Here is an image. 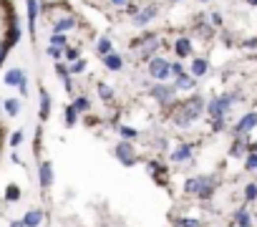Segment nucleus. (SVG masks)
Listing matches in <instances>:
<instances>
[{"instance_id": "dca6fc26", "label": "nucleus", "mask_w": 257, "mask_h": 227, "mask_svg": "<svg viewBox=\"0 0 257 227\" xmlns=\"http://www.w3.org/2000/svg\"><path fill=\"white\" fill-rule=\"evenodd\" d=\"M26 81V76H23V71H20V68H13V71H8V76H5V83L8 86H20V83H23Z\"/></svg>"}, {"instance_id": "6ab92c4d", "label": "nucleus", "mask_w": 257, "mask_h": 227, "mask_svg": "<svg viewBox=\"0 0 257 227\" xmlns=\"http://www.w3.org/2000/svg\"><path fill=\"white\" fill-rule=\"evenodd\" d=\"M48 114H51V96L43 91L40 94V119H48Z\"/></svg>"}, {"instance_id": "49530a36", "label": "nucleus", "mask_w": 257, "mask_h": 227, "mask_svg": "<svg viewBox=\"0 0 257 227\" xmlns=\"http://www.w3.org/2000/svg\"><path fill=\"white\" fill-rule=\"evenodd\" d=\"M247 3H250V5H257V0H247Z\"/></svg>"}, {"instance_id": "2f4dec72", "label": "nucleus", "mask_w": 257, "mask_h": 227, "mask_svg": "<svg viewBox=\"0 0 257 227\" xmlns=\"http://www.w3.org/2000/svg\"><path fill=\"white\" fill-rule=\"evenodd\" d=\"M245 199H250V202L257 199V185H247L245 187Z\"/></svg>"}, {"instance_id": "de8ad7c7", "label": "nucleus", "mask_w": 257, "mask_h": 227, "mask_svg": "<svg viewBox=\"0 0 257 227\" xmlns=\"http://www.w3.org/2000/svg\"><path fill=\"white\" fill-rule=\"evenodd\" d=\"M202 3H207V0H202Z\"/></svg>"}, {"instance_id": "aec40b11", "label": "nucleus", "mask_w": 257, "mask_h": 227, "mask_svg": "<svg viewBox=\"0 0 257 227\" xmlns=\"http://www.w3.org/2000/svg\"><path fill=\"white\" fill-rule=\"evenodd\" d=\"M207 111H209V119L225 116V111L220 109V99H212V101H209V106H207Z\"/></svg>"}, {"instance_id": "473e14b6", "label": "nucleus", "mask_w": 257, "mask_h": 227, "mask_svg": "<svg viewBox=\"0 0 257 227\" xmlns=\"http://www.w3.org/2000/svg\"><path fill=\"white\" fill-rule=\"evenodd\" d=\"M237 225H240V227H250V215H247L245 210L237 212Z\"/></svg>"}, {"instance_id": "c85d7f7f", "label": "nucleus", "mask_w": 257, "mask_h": 227, "mask_svg": "<svg viewBox=\"0 0 257 227\" xmlns=\"http://www.w3.org/2000/svg\"><path fill=\"white\" fill-rule=\"evenodd\" d=\"M247 151V144H245V139H237L232 144V156H240V154H245Z\"/></svg>"}, {"instance_id": "c756f323", "label": "nucleus", "mask_w": 257, "mask_h": 227, "mask_svg": "<svg viewBox=\"0 0 257 227\" xmlns=\"http://www.w3.org/2000/svg\"><path fill=\"white\" fill-rule=\"evenodd\" d=\"M76 119H78V111L73 109V104L66 109V126H73L76 124Z\"/></svg>"}, {"instance_id": "412c9836", "label": "nucleus", "mask_w": 257, "mask_h": 227, "mask_svg": "<svg viewBox=\"0 0 257 227\" xmlns=\"http://www.w3.org/2000/svg\"><path fill=\"white\" fill-rule=\"evenodd\" d=\"M96 88H98V96H101L103 101H114V88H111V86H106V83H98Z\"/></svg>"}, {"instance_id": "20e7f679", "label": "nucleus", "mask_w": 257, "mask_h": 227, "mask_svg": "<svg viewBox=\"0 0 257 227\" xmlns=\"http://www.w3.org/2000/svg\"><path fill=\"white\" fill-rule=\"evenodd\" d=\"M149 76L157 78V81H166L171 76V63L164 61V58H159V56L152 58V61H149Z\"/></svg>"}, {"instance_id": "393cba45", "label": "nucleus", "mask_w": 257, "mask_h": 227, "mask_svg": "<svg viewBox=\"0 0 257 227\" xmlns=\"http://www.w3.org/2000/svg\"><path fill=\"white\" fill-rule=\"evenodd\" d=\"M35 15H38V5H35V0H28V18H31V31H35Z\"/></svg>"}, {"instance_id": "bb28decb", "label": "nucleus", "mask_w": 257, "mask_h": 227, "mask_svg": "<svg viewBox=\"0 0 257 227\" xmlns=\"http://www.w3.org/2000/svg\"><path fill=\"white\" fill-rule=\"evenodd\" d=\"M96 51H98V56L109 53V51H111V40H109V38H98V43H96Z\"/></svg>"}, {"instance_id": "e433bc0d", "label": "nucleus", "mask_w": 257, "mask_h": 227, "mask_svg": "<svg viewBox=\"0 0 257 227\" xmlns=\"http://www.w3.org/2000/svg\"><path fill=\"white\" fill-rule=\"evenodd\" d=\"M177 227H199V220H179V222H174Z\"/></svg>"}, {"instance_id": "ea45409f", "label": "nucleus", "mask_w": 257, "mask_h": 227, "mask_svg": "<svg viewBox=\"0 0 257 227\" xmlns=\"http://www.w3.org/2000/svg\"><path fill=\"white\" fill-rule=\"evenodd\" d=\"M8 48H10L8 43H3V45H0V66H3V61H5V53H8Z\"/></svg>"}, {"instance_id": "cd10ccee", "label": "nucleus", "mask_w": 257, "mask_h": 227, "mask_svg": "<svg viewBox=\"0 0 257 227\" xmlns=\"http://www.w3.org/2000/svg\"><path fill=\"white\" fill-rule=\"evenodd\" d=\"M119 134L124 136V139H128V142L139 136V131H136V129H131V126H119Z\"/></svg>"}, {"instance_id": "9d476101", "label": "nucleus", "mask_w": 257, "mask_h": 227, "mask_svg": "<svg viewBox=\"0 0 257 227\" xmlns=\"http://www.w3.org/2000/svg\"><path fill=\"white\" fill-rule=\"evenodd\" d=\"M255 126H257V114H247V116H242V119L237 121L234 131H237V134H245V131H250V129H255Z\"/></svg>"}, {"instance_id": "a878e982", "label": "nucleus", "mask_w": 257, "mask_h": 227, "mask_svg": "<svg viewBox=\"0 0 257 227\" xmlns=\"http://www.w3.org/2000/svg\"><path fill=\"white\" fill-rule=\"evenodd\" d=\"M197 187H199V177H192V179L184 182V192H187V194H194Z\"/></svg>"}, {"instance_id": "7c9ffc66", "label": "nucleus", "mask_w": 257, "mask_h": 227, "mask_svg": "<svg viewBox=\"0 0 257 227\" xmlns=\"http://www.w3.org/2000/svg\"><path fill=\"white\" fill-rule=\"evenodd\" d=\"M51 45H58V48H66V36L56 31V33L51 36Z\"/></svg>"}, {"instance_id": "b1692460", "label": "nucleus", "mask_w": 257, "mask_h": 227, "mask_svg": "<svg viewBox=\"0 0 257 227\" xmlns=\"http://www.w3.org/2000/svg\"><path fill=\"white\" fill-rule=\"evenodd\" d=\"M73 109H76L78 114H83V111H89V109H91V101H89V99H83V96H78V99L73 101Z\"/></svg>"}, {"instance_id": "f8f14e48", "label": "nucleus", "mask_w": 257, "mask_h": 227, "mask_svg": "<svg viewBox=\"0 0 257 227\" xmlns=\"http://www.w3.org/2000/svg\"><path fill=\"white\" fill-rule=\"evenodd\" d=\"M51 182H53V164L51 162H43L40 164V185L43 187H51Z\"/></svg>"}, {"instance_id": "5701e85b", "label": "nucleus", "mask_w": 257, "mask_h": 227, "mask_svg": "<svg viewBox=\"0 0 257 227\" xmlns=\"http://www.w3.org/2000/svg\"><path fill=\"white\" fill-rule=\"evenodd\" d=\"M5 111L10 114V116H18V114H20V101L18 99H8L5 101Z\"/></svg>"}, {"instance_id": "58836bf2", "label": "nucleus", "mask_w": 257, "mask_h": 227, "mask_svg": "<svg viewBox=\"0 0 257 227\" xmlns=\"http://www.w3.org/2000/svg\"><path fill=\"white\" fill-rule=\"evenodd\" d=\"M63 56H66L71 63H73V61H78V51H76V48H66V53H63Z\"/></svg>"}, {"instance_id": "39448f33", "label": "nucleus", "mask_w": 257, "mask_h": 227, "mask_svg": "<svg viewBox=\"0 0 257 227\" xmlns=\"http://www.w3.org/2000/svg\"><path fill=\"white\" fill-rule=\"evenodd\" d=\"M157 13H159L157 3H146V5H141V8L134 10V23H136V26H146L149 20L157 18Z\"/></svg>"}, {"instance_id": "4468645a", "label": "nucleus", "mask_w": 257, "mask_h": 227, "mask_svg": "<svg viewBox=\"0 0 257 227\" xmlns=\"http://www.w3.org/2000/svg\"><path fill=\"white\" fill-rule=\"evenodd\" d=\"M40 222H43V212H40V210H31V212L23 217V225H26V227H38Z\"/></svg>"}, {"instance_id": "09e8293b", "label": "nucleus", "mask_w": 257, "mask_h": 227, "mask_svg": "<svg viewBox=\"0 0 257 227\" xmlns=\"http://www.w3.org/2000/svg\"><path fill=\"white\" fill-rule=\"evenodd\" d=\"M174 3H177V0H174Z\"/></svg>"}, {"instance_id": "0eeeda50", "label": "nucleus", "mask_w": 257, "mask_h": 227, "mask_svg": "<svg viewBox=\"0 0 257 227\" xmlns=\"http://www.w3.org/2000/svg\"><path fill=\"white\" fill-rule=\"evenodd\" d=\"M169 159H171V162H174V164L189 162V159H192V147H189V144H179L174 151L169 154Z\"/></svg>"}, {"instance_id": "6e6552de", "label": "nucleus", "mask_w": 257, "mask_h": 227, "mask_svg": "<svg viewBox=\"0 0 257 227\" xmlns=\"http://www.w3.org/2000/svg\"><path fill=\"white\" fill-rule=\"evenodd\" d=\"M101 61H103V66L109 68V71H121V68H124V58H121L119 53H114V51L103 53V56H101Z\"/></svg>"}, {"instance_id": "a19ab883", "label": "nucleus", "mask_w": 257, "mask_h": 227, "mask_svg": "<svg viewBox=\"0 0 257 227\" xmlns=\"http://www.w3.org/2000/svg\"><path fill=\"white\" fill-rule=\"evenodd\" d=\"M212 26H222V15L220 13H212Z\"/></svg>"}, {"instance_id": "a18cd8bd", "label": "nucleus", "mask_w": 257, "mask_h": 227, "mask_svg": "<svg viewBox=\"0 0 257 227\" xmlns=\"http://www.w3.org/2000/svg\"><path fill=\"white\" fill-rule=\"evenodd\" d=\"M10 227H26L23 222H10Z\"/></svg>"}, {"instance_id": "72a5a7b5", "label": "nucleus", "mask_w": 257, "mask_h": 227, "mask_svg": "<svg viewBox=\"0 0 257 227\" xmlns=\"http://www.w3.org/2000/svg\"><path fill=\"white\" fill-rule=\"evenodd\" d=\"M245 167H247V169H257V154H255V151H250V154H247Z\"/></svg>"}, {"instance_id": "f3484780", "label": "nucleus", "mask_w": 257, "mask_h": 227, "mask_svg": "<svg viewBox=\"0 0 257 227\" xmlns=\"http://www.w3.org/2000/svg\"><path fill=\"white\" fill-rule=\"evenodd\" d=\"M207 68H209V66H207L204 58H194V61H192V76H194V78H197V76H204Z\"/></svg>"}, {"instance_id": "c03bdc74", "label": "nucleus", "mask_w": 257, "mask_h": 227, "mask_svg": "<svg viewBox=\"0 0 257 227\" xmlns=\"http://www.w3.org/2000/svg\"><path fill=\"white\" fill-rule=\"evenodd\" d=\"M247 151H255V154H257V144H250V147H247Z\"/></svg>"}, {"instance_id": "f257e3e1", "label": "nucleus", "mask_w": 257, "mask_h": 227, "mask_svg": "<svg viewBox=\"0 0 257 227\" xmlns=\"http://www.w3.org/2000/svg\"><path fill=\"white\" fill-rule=\"evenodd\" d=\"M202 111H204V99L202 96H192V99H187L184 104H179L177 109H174V124L177 126H189L192 121H197L199 116H202Z\"/></svg>"}, {"instance_id": "2eb2a0df", "label": "nucleus", "mask_w": 257, "mask_h": 227, "mask_svg": "<svg viewBox=\"0 0 257 227\" xmlns=\"http://www.w3.org/2000/svg\"><path fill=\"white\" fill-rule=\"evenodd\" d=\"M58 33H63V31H71V28H76V18L73 15H66V18H61V20H56V26H53Z\"/></svg>"}, {"instance_id": "a211bd4d", "label": "nucleus", "mask_w": 257, "mask_h": 227, "mask_svg": "<svg viewBox=\"0 0 257 227\" xmlns=\"http://www.w3.org/2000/svg\"><path fill=\"white\" fill-rule=\"evenodd\" d=\"M56 74L63 78V83H66V88L71 91V71H68V66H63V63H56Z\"/></svg>"}, {"instance_id": "4c0bfd02", "label": "nucleus", "mask_w": 257, "mask_h": 227, "mask_svg": "<svg viewBox=\"0 0 257 227\" xmlns=\"http://www.w3.org/2000/svg\"><path fill=\"white\" fill-rule=\"evenodd\" d=\"M48 56H51V58H56V61H58V58H61V56H63V48H58V45H51V48H48Z\"/></svg>"}, {"instance_id": "f704fd0d", "label": "nucleus", "mask_w": 257, "mask_h": 227, "mask_svg": "<svg viewBox=\"0 0 257 227\" xmlns=\"http://www.w3.org/2000/svg\"><path fill=\"white\" fill-rule=\"evenodd\" d=\"M83 68H86V63L78 58V61H73V63H71V68H68V71H71V74H81Z\"/></svg>"}, {"instance_id": "9b49d317", "label": "nucleus", "mask_w": 257, "mask_h": 227, "mask_svg": "<svg viewBox=\"0 0 257 227\" xmlns=\"http://www.w3.org/2000/svg\"><path fill=\"white\" fill-rule=\"evenodd\" d=\"M194 83H197V78L194 76H192V74H179L177 76V86L174 88H182V91H192V88H194Z\"/></svg>"}, {"instance_id": "423d86ee", "label": "nucleus", "mask_w": 257, "mask_h": 227, "mask_svg": "<svg viewBox=\"0 0 257 227\" xmlns=\"http://www.w3.org/2000/svg\"><path fill=\"white\" fill-rule=\"evenodd\" d=\"M174 91H177L174 86H166L164 81H159V83L152 88V96H154L159 104H169L171 99H174Z\"/></svg>"}, {"instance_id": "37998d69", "label": "nucleus", "mask_w": 257, "mask_h": 227, "mask_svg": "<svg viewBox=\"0 0 257 227\" xmlns=\"http://www.w3.org/2000/svg\"><path fill=\"white\" fill-rule=\"evenodd\" d=\"M111 3H114V5H119V8H121V5H126V3H128V0H111Z\"/></svg>"}, {"instance_id": "79ce46f5", "label": "nucleus", "mask_w": 257, "mask_h": 227, "mask_svg": "<svg viewBox=\"0 0 257 227\" xmlns=\"http://www.w3.org/2000/svg\"><path fill=\"white\" fill-rule=\"evenodd\" d=\"M184 71V68H182V63H171V74H174V76H179Z\"/></svg>"}, {"instance_id": "7ed1b4c3", "label": "nucleus", "mask_w": 257, "mask_h": 227, "mask_svg": "<svg viewBox=\"0 0 257 227\" xmlns=\"http://www.w3.org/2000/svg\"><path fill=\"white\" fill-rule=\"evenodd\" d=\"M116 156H119V162H121L124 167H134V164L139 162L136 149H134V144L128 142V139H124V142L116 144Z\"/></svg>"}, {"instance_id": "4be33fe9", "label": "nucleus", "mask_w": 257, "mask_h": 227, "mask_svg": "<svg viewBox=\"0 0 257 227\" xmlns=\"http://www.w3.org/2000/svg\"><path fill=\"white\" fill-rule=\"evenodd\" d=\"M5 199H8V202H18V199H20L18 185H8V187H5Z\"/></svg>"}, {"instance_id": "1a4fd4ad", "label": "nucleus", "mask_w": 257, "mask_h": 227, "mask_svg": "<svg viewBox=\"0 0 257 227\" xmlns=\"http://www.w3.org/2000/svg\"><path fill=\"white\" fill-rule=\"evenodd\" d=\"M212 192H214V179H212V177H199V187H197L194 194H197L199 199H209Z\"/></svg>"}, {"instance_id": "c9c22d12", "label": "nucleus", "mask_w": 257, "mask_h": 227, "mask_svg": "<svg viewBox=\"0 0 257 227\" xmlns=\"http://www.w3.org/2000/svg\"><path fill=\"white\" fill-rule=\"evenodd\" d=\"M10 144H13V147H20V144H23V131H20V129L10 136Z\"/></svg>"}, {"instance_id": "ddd939ff", "label": "nucleus", "mask_w": 257, "mask_h": 227, "mask_svg": "<svg viewBox=\"0 0 257 227\" xmlns=\"http://www.w3.org/2000/svg\"><path fill=\"white\" fill-rule=\"evenodd\" d=\"M174 51H177L179 58H187V56L192 53V40H189V38H179V40L174 43Z\"/></svg>"}, {"instance_id": "f03ea898", "label": "nucleus", "mask_w": 257, "mask_h": 227, "mask_svg": "<svg viewBox=\"0 0 257 227\" xmlns=\"http://www.w3.org/2000/svg\"><path fill=\"white\" fill-rule=\"evenodd\" d=\"M159 36H144L139 43H134V48H136V58H149V56H154L159 51Z\"/></svg>"}]
</instances>
